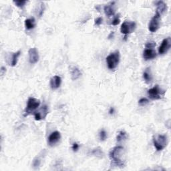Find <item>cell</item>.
I'll return each mask as SVG.
<instances>
[{"instance_id":"2","label":"cell","mask_w":171,"mask_h":171,"mask_svg":"<svg viewBox=\"0 0 171 171\" xmlns=\"http://www.w3.org/2000/svg\"><path fill=\"white\" fill-rule=\"evenodd\" d=\"M39 105H40L39 100L33 98V97L29 98L25 110L24 116H27L32 114L33 112H35L36 110L38 108Z\"/></svg>"},{"instance_id":"10","label":"cell","mask_w":171,"mask_h":171,"mask_svg":"<svg viewBox=\"0 0 171 171\" xmlns=\"http://www.w3.org/2000/svg\"><path fill=\"white\" fill-rule=\"evenodd\" d=\"M61 138V135L58 131H55L51 133V135L49 136L48 138V143L49 146H53L55 144H57L60 141Z\"/></svg>"},{"instance_id":"25","label":"cell","mask_w":171,"mask_h":171,"mask_svg":"<svg viewBox=\"0 0 171 171\" xmlns=\"http://www.w3.org/2000/svg\"><path fill=\"white\" fill-rule=\"evenodd\" d=\"M40 163H41L40 160H39L38 158H36V159H34L33 161V167L35 168H38L39 167V166L40 165Z\"/></svg>"},{"instance_id":"3","label":"cell","mask_w":171,"mask_h":171,"mask_svg":"<svg viewBox=\"0 0 171 171\" xmlns=\"http://www.w3.org/2000/svg\"><path fill=\"white\" fill-rule=\"evenodd\" d=\"M106 62L107 66L110 70H114L118 66L120 62V52L115 51L106 57Z\"/></svg>"},{"instance_id":"26","label":"cell","mask_w":171,"mask_h":171,"mask_svg":"<svg viewBox=\"0 0 171 171\" xmlns=\"http://www.w3.org/2000/svg\"><path fill=\"white\" fill-rule=\"evenodd\" d=\"M155 46H156V43H155L154 41H150L148 42V43L146 44L145 47L146 48H152L153 49Z\"/></svg>"},{"instance_id":"17","label":"cell","mask_w":171,"mask_h":171,"mask_svg":"<svg viewBox=\"0 0 171 171\" xmlns=\"http://www.w3.org/2000/svg\"><path fill=\"white\" fill-rule=\"evenodd\" d=\"M21 55V51H17V52H15L12 54V58L10 59V62H9V65H12V66H15L17 63V60L19 57Z\"/></svg>"},{"instance_id":"29","label":"cell","mask_w":171,"mask_h":171,"mask_svg":"<svg viewBox=\"0 0 171 171\" xmlns=\"http://www.w3.org/2000/svg\"><path fill=\"white\" fill-rule=\"evenodd\" d=\"M79 148V145L78 144L75 143H73V145H72V150H73V152H76L78 150Z\"/></svg>"},{"instance_id":"14","label":"cell","mask_w":171,"mask_h":171,"mask_svg":"<svg viewBox=\"0 0 171 171\" xmlns=\"http://www.w3.org/2000/svg\"><path fill=\"white\" fill-rule=\"evenodd\" d=\"M70 74L72 80H76L77 79L80 77L81 75V72L78 68L73 66L70 68Z\"/></svg>"},{"instance_id":"6","label":"cell","mask_w":171,"mask_h":171,"mask_svg":"<svg viewBox=\"0 0 171 171\" xmlns=\"http://www.w3.org/2000/svg\"><path fill=\"white\" fill-rule=\"evenodd\" d=\"M160 15L158 12H156V14L150 21L148 24V30L151 32H156L160 28Z\"/></svg>"},{"instance_id":"7","label":"cell","mask_w":171,"mask_h":171,"mask_svg":"<svg viewBox=\"0 0 171 171\" xmlns=\"http://www.w3.org/2000/svg\"><path fill=\"white\" fill-rule=\"evenodd\" d=\"M136 29V23L134 22H124L120 27L121 33L128 35L132 33Z\"/></svg>"},{"instance_id":"1","label":"cell","mask_w":171,"mask_h":171,"mask_svg":"<svg viewBox=\"0 0 171 171\" xmlns=\"http://www.w3.org/2000/svg\"><path fill=\"white\" fill-rule=\"evenodd\" d=\"M124 154V148L121 146H117L113 148L110 152V158L112 160V165L116 167H123L124 166L122 160Z\"/></svg>"},{"instance_id":"22","label":"cell","mask_w":171,"mask_h":171,"mask_svg":"<svg viewBox=\"0 0 171 171\" xmlns=\"http://www.w3.org/2000/svg\"><path fill=\"white\" fill-rule=\"evenodd\" d=\"M148 103H149V100L146 98H141L140 100H139V101H138V104L140 105V106H145Z\"/></svg>"},{"instance_id":"15","label":"cell","mask_w":171,"mask_h":171,"mask_svg":"<svg viewBox=\"0 0 171 171\" xmlns=\"http://www.w3.org/2000/svg\"><path fill=\"white\" fill-rule=\"evenodd\" d=\"M156 6H157L156 12L159 13L160 15L163 14H164V13L167 12V6L164 1H159L156 2Z\"/></svg>"},{"instance_id":"30","label":"cell","mask_w":171,"mask_h":171,"mask_svg":"<svg viewBox=\"0 0 171 171\" xmlns=\"http://www.w3.org/2000/svg\"><path fill=\"white\" fill-rule=\"evenodd\" d=\"M6 68H4V67H1V75H4V73L6 72Z\"/></svg>"},{"instance_id":"4","label":"cell","mask_w":171,"mask_h":171,"mask_svg":"<svg viewBox=\"0 0 171 171\" xmlns=\"http://www.w3.org/2000/svg\"><path fill=\"white\" fill-rule=\"evenodd\" d=\"M168 139L166 135H159L153 138V144L157 151H162L167 145Z\"/></svg>"},{"instance_id":"12","label":"cell","mask_w":171,"mask_h":171,"mask_svg":"<svg viewBox=\"0 0 171 171\" xmlns=\"http://www.w3.org/2000/svg\"><path fill=\"white\" fill-rule=\"evenodd\" d=\"M156 52L152 48H146L143 52V57L146 60H150L156 57Z\"/></svg>"},{"instance_id":"24","label":"cell","mask_w":171,"mask_h":171,"mask_svg":"<svg viewBox=\"0 0 171 171\" xmlns=\"http://www.w3.org/2000/svg\"><path fill=\"white\" fill-rule=\"evenodd\" d=\"M107 138V133L104 130H102L100 132V140L104 141Z\"/></svg>"},{"instance_id":"28","label":"cell","mask_w":171,"mask_h":171,"mask_svg":"<svg viewBox=\"0 0 171 171\" xmlns=\"http://www.w3.org/2000/svg\"><path fill=\"white\" fill-rule=\"evenodd\" d=\"M102 21H103V19L102 17H97L96 19L94 20V23H95L96 25H100L102 23Z\"/></svg>"},{"instance_id":"20","label":"cell","mask_w":171,"mask_h":171,"mask_svg":"<svg viewBox=\"0 0 171 171\" xmlns=\"http://www.w3.org/2000/svg\"><path fill=\"white\" fill-rule=\"evenodd\" d=\"M92 154L94 155V156L99 158H102L104 156L103 152H102V149L100 148V147H98V148L94 149L92 152Z\"/></svg>"},{"instance_id":"13","label":"cell","mask_w":171,"mask_h":171,"mask_svg":"<svg viewBox=\"0 0 171 171\" xmlns=\"http://www.w3.org/2000/svg\"><path fill=\"white\" fill-rule=\"evenodd\" d=\"M62 83V78L59 76H54L50 80V86L52 90L59 88Z\"/></svg>"},{"instance_id":"9","label":"cell","mask_w":171,"mask_h":171,"mask_svg":"<svg viewBox=\"0 0 171 171\" xmlns=\"http://www.w3.org/2000/svg\"><path fill=\"white\" fill-rule=\"evenodd\" d=\"M171 47V39L170 38H165L162 40L161 45L159 48V54H164L169 50Z\"/></svg>"},{"instance_id":"21","label":"cell","mask_w":171,"mask_h":171,"mask_svg":"<svg viewBox=\"0 0 171 171\" xmlns=\"http://www.w3.org/2000/svg\"><path fill=\"white\" fill-rule=\"evenodd\" d=\"M126 138H127V135H126V133L124 132V131H120L116 137L118 143H120L121 141L124 140Z\"/></svg>"},{"instance_id":"18","label":"cell","mask_w":171,"mask_h":171,"mask_svg":"<svg viewBox=\"0 0 171 171\" xmlns=\"http://www.w3.org/2000/svg\"><path fill=\"white\" fill-rule=\"evenodd\" d=\"M25 26L27 30H32L36 26V21L33 17L27 19L25 21Z\"/></svg>"},{"instance_id":"5","label":"cell","mask_w":171,"mask_h":171,"mask_svg":"<svg viewBox=\"0 0 171 171\" xmlns=\"http://www.w3.org/2000/svg\"><path fill=\"white\" fill-rule=\"evenodd\" d=\"M164 91L162 90L159 86L156 85L153 88L149 89L148 90V95L149 98L153 100H160L164 96Z\"/></svg>"},{"instance_id":"23","label":"cell","mask_w":171,"mask_h":171,"mask_svg":"<svg viewBox=\"0 0 171 171\" xmlns=\"http://www.w3.org/2000/svg\"><path fill=\"white\" fill-rule=\"evenodd\" d=\"M14 3L17 7L22 8V7L25 6V4L27 3V1H14Z\"/></svg>"},{"instance_id":"19","label":"cell","mask_w":171,"mask_h":171,"mask_svg":"<svg viewBox=\"0 0 171 171\" xmlns=\"http://www.w3.org/2000/svg\"><path fill=\"white\" fill-rule=\"evenodd\" d=\"M104 13L105 14H106L107 16L108 17H111L112 15H114V7L112 6V4L111 5H107L104 7Z\"/></svg>"},{"instance_id":"8","label":"cell","mask_w":171,"mask_h":171,"mask_svg":"<svg viewBox=\"0 0 171 171\" xmlns=\"http://www.w3.org/2000/svg\"><path fill=\"white\" fill-rule=\"evenodd\" d=\"M48 108L46 105H44L42 106L40 108L34 112V118L35 120L37 121H40L42 120H44L48 114Z\"/></svg>"},{"instance_id":"31","label":"cell","mask_w":171,"mask_h":171,"mask_svg":"<svg viewBox=\"0 0 171 171\" xmlns=\"http://www.w3.org/2000/svg\"><path fill=\"white\" fill-rule=\"evenodd\" d=\"M114 108H110V111H109V113L110 114H112L113 113H114Z\"/></svg>"},{"instance_id":"27","label":"cell","mask_w":171,"mask_h":171,"mask_svg":"<svg viewBox=\"0 0 171 171\" xmlns=\"http://www.w3.org/2000/svg\"><path fill=\"white\" fill-rule=\"evenodd\" d=\"M120 22V20L119 18V16H118L117 15V16L116 17L114 20H113L111 24L113 25H117L118 24H119Z\"/></svg>"},{"instance_id":"11","label":"cell","mask_w":171,"mask_h":171,"mask_svg":"<svg viewBox=\"0 0 171 171\" xmlns=\"http://www.w3.org/2000/svg\"><path fill=\"white\" fill-rule=\"evenodd\" d=\"M28 54H29V61H30V62L31 64H36V63L38 62L39 58L38 51L37 50V49L36 48H30L29 49Z\"/></svg>"},{"instance_id":"16","label":"cell","mask_w":171,"mask_h":171,"mask_svg":"<svg viewBox=\"0 0 171 171\" xmlns=\"http://www.w3.org/2000/svg\"><path fill=\"white\" fill-rule=\"evenodd\" d=\"M143 78L146 83H151L152 80V75L151 68H146L143 73Z\"/></svg>"}]
</instances>
